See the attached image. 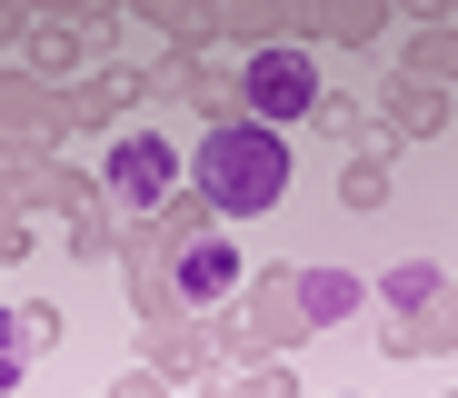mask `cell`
Here are the masks:
<instances>
[{
	"label": "cell",
	"instance_id": "obj_1",
	"mask_svg": "<svg viewBox=\"0 0 458 398\" xmlns=\"http://www.w3.org/2000/svg\"><path fill=\"white\" fill-rule=\"evenodd\" d=\"M190 170H199V199H219L229 219H250V209H279V190H289V140L269 120H219L190 149Z\"/></svg>",
	"mask_w": 458,
	"mask_h": 398
},
{
	"label": "cell",
	"instance_id": "obj_2",
	"mask_svg": "<svg viewBox=\"0 0 458 398\" xmlns=\"http://www.w3.org/2000/svg\"><path fill=\"white\" fill-rule=\"evenodd\" d=\"M240 90H250V110L279 130V120H310V100H319V70H310V50H250Z\"/></svg>",
	"mask_w": 458,
	"mask_h": 398
},
{
	"label": "cell",
	"instance_id": "obj_3",
	"mask_svg": "<svg viewBox=\"0 0 458 398\" xmlns=\"http://www.w3.org/2000/svg\"><path fill=\"white\" fill-rule=\"evenodd\" d=\"M170 170H180V159H170V140H160V130H140V140H120V149H110V190H120L130 209H160V199H170Z\"/></svg>",
	"mask_w": 458,
	"mask_h": 398
},
{
	"label": "cell",
	"instance_id": "obj_4",
	"mask_svg": "<svg viewBox=\"0 0 458 398\" xmlns=\"http://www.w3.org/2000/svg\"><path fill=\"white\" fill-rule=\"evenodd\" d=\"M229 279H240V259H229L219 239H209V250H190V259H180V299H199V309H209V299H219Z\"/></svg>",
	"mask_w": 458,
	"mask_h": 398
},
{
	"label": "cell",
	"instance_id": "obj_5",
	"mask_svg": "<svg viewBox=\"0 0 458 398\" xmlns=\"http://www.w3.org/2000/svg\"><path fill=\"white\" fill-rule=\"evenodd\" d=\"M428 289H438V269H389V299H399V309H419Z\"/></svg>",
	"mask_w": 458,
	"mask_h": 398
},
{
	"label": "cell",
	"instance_id": "obj_6",
	"mask_svg": "<svg viewBox=\"0 0 458 398\" xmlns=\"http://www.w3.org/2000/svg\"><path fill=\"white\" fill-rule=\"evenodd\" d=\"M349 299H359V289H349V279H319V289H310V318H339V309H349Z\"/></svg>",
	"mask_w": 458,
	"mask_h": 398
},
{
	"label": "cell",
	"instance_id": "obj_7",
	"mask_svg": "<svg viewBox=\"0 0 458 398\" xmlns=\"http://www.w3.org/2000/svg\"><path fill=\"white\" fill-rule=\"evenodd\" d=\"M21 378V359H11V318H0V388H11Z\"/></svg>",
	"mask_w": 458,
	"mask_h": 398
}]
</instances>
